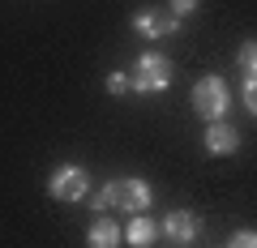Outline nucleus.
Wrapping results in <instances>:
<instances>
[{
	"instance_id": "1",
	"label": "nucleus",
	"mask_w": 257,
	"mask_h": 248,
	"mask_svg": "<svg viewBox=\"0 0 257 248\" xmlns=\"http://www.w3.org/2000/svg\"><path fill=\"white\" fill-rule=\"evenodd\" d=\"M227 107H231L227 82H223L219 73L197 77V86H193V111H197L206 124H214V120H227Z\"/></svg>"
},
{
	"instance_id": "2",
	"label": "nucleus",
	"mask_w": 257,
	"mask_h": 248,
	"mask_svg": "<svg viewBox=\"0 0 257 248\" xmlns=\"http://www.w3.org/2000/svg\"><path fill=\"white\" fill-rule=\"evenodd\" d=\"M172 86V60L159 52H142L138 65H133V77H128V90L133 94H163Z\"/></svg>"
},
{
	"instance_id": "3",
	"label": "nucleus",
	"mask_w": 257,
	"mask_h": 248,
	"mask_svg": "<svg viewBox=\"0 0 257 248\" xmlns=\"http://www.w3.org/2000/svg\"><path fill=\"white\" fill-rule=\"evenodd\" d=\"M47 193H52L56 201H82V197L90 193V175H86V167H77V163L56 167V171L47 175Z\"/></svg>"
},
{
	"instance_id": "4",
	"label": "nucleus",
	"mask_w": 257,
	"mask_h": 248,
	"mask_svg": "<svg viewBox=\"0 0 257 248\" xmlns=\"http://www.w3.org/2000/svg\"><path fill=\"white\" fill-rule=\"evenodd\" d=\"M133 30H138L142 39H163V35H176V30H180V18L163 13L159 5H142V9L133 13Z\"/></svg>"
},
{
	"instance_id": "5",
	"label": "nucleus",
	"mask_w": 257,
	"mask_h": 248,
	"mask_svg": "<svg viewBox=\"0 0 257 248\" xmlns=\"http://www.w3.org/2000/svg\"><path fill=\"white\" fill-rule=\"evenodd\" d=\"M159 231H163L167 239H176V244H193V239L202 235V218L193 210H167L163 222H159Z\"/></svg>"
},
{
	"instance_id": "6",
	"label": "nucleus",
	"mask_w": 257,
	"mask_h": 248,
	"mask_svg": "<svg viewBox=\"0 0 257 248\" xmlns=\"http://www.w3.org/2000/svg\"><path fill=\"white\" fill-rule=\"evenodd\" d=\"M150 201H155V193H150V184L142 180V175H128V180H120V197H116L120 210H128V214H146Z\"/></svg>"
},
{
	"instance_id": "7",
	"label": "nucleus",
	"mask_w": 257,
	"mask_h": 248,
	"mask_svg": "<svg viewBox=\"0 0 257 248\" xmlns=\"http://www.w3.org/2000/svg\"><path fill=\"white\" fill-rule=\"evenodd\" d=\"M120 239H124V227L107 214H94L86 227V248H120Z\"/></svg>"
},
{
	"instance_id": "8",
	"label": "nucleus",
	"mask_w": 257,
	"mask_h": 248,
	"mask_svg": "<svg viewBox=\"0 0 257 248\" xmlns=\"http://www.w3.org/2000/svg\"><path fill=\"white\" fill-rule=\"evenodd\" d=\"M202 146H206V154H236L240 150V133L231 129L227 120H214V124H206Z\"/></svg>"
},
{
	"instance_id": "9",
	"label": "nucleus",
	"mask_w": 257,
	"mask_h": 248,
	"mask_svg": "<svg viewBox=\"0 0 257 248\" xmlns=\"http://www.w3.org/2000/svg\"><path fill=\"white\" fill-rule=\"evenodd\" d=\"M159 235H163V231H159V222L146 218V214H133V218H128V227H124V239H128L133 248H150Z\"/></svg>"
},
{
	"instance_id": "10",
	"label": "nucleus",
	"mask_w": 257,
	"mask_h": 248,
	"mask_svg": "<svg viewBox=\"0 0 257 248\" xmlns=\"http://www.w3.org/2000/svg\"><path fill=\"white\" fill-rule=\"evenodd\" d=\"M236 65H240V73H244V77H257V39H244V43H240Z\"/></svg>"
},
{
	"instance_id": "11",
	"label": "nucleus",
	"mask_w": 257,
	"mask_h": 248,
	"mask_svg": "<svg viewBox=\"0 0 257 248\" xmlns=\"http://www.w3.org/2000/svg\"><path fill=\"white\" fill-rule=\"evenodd\" d=\"M116 197H120V180H107L99 193H94V214H107L111 205H116Z\"/></svg>"
},
{
	"instance_id": "12",
	"label": "nucleus",
	"mask_w": 257,
	"mask_h": 248,
	"mask_svg": "<svg viewBox=\"0 0 257 248\" xmlns=\"http://www.w3.org/2000/svg\"><path fill=\"white\" fill-rule=\"evenodd\" d=\"M202 9V0H167V13H172V18H189V13H197Z\"/></svg>"
},
{
	"instance_id": "13",
	"label": "nucleus",
	"mask_w": 257,
	"mask_h": 248,
	"mask_svg": "<svg viewBox=\"0 0 257 248\" xmlns=\"http://www.w3.org/2000/svg\"><path fill=\"white\" fill-rule=\"evenodd\" d=\"M240 94H244V107H248V116H257V77H244Z\"/></svg>"
},
{
	"instance_id": "14",
	"label": "nucleus",
	"mask_w": 257,
	"mask_h": 248,
	"mask_svg": "<svg viewBox=\"0 0 257 248\" xmlns=\"http://www.w3.org/2000/svg\"><path fill=\"white\" fill-rule=\"evenodd\" d=\"M227 248H257V231H236Z\"/></svg>"
},
{
	"instance_id": "15",
	"label": "nucleus",
	"mask_w": 257,
	"mask_h": 248,
	"mask_svg": "<svg viewBox=\"0 0 257 248\" xmlns=\"http://www.w3.org/2000/svg\"><path fill=\"white\" fill-rule=\"evenodd\" d=\"M107 94H128V77L124 73H107Z\"/></svg>"
}]
</instances>
